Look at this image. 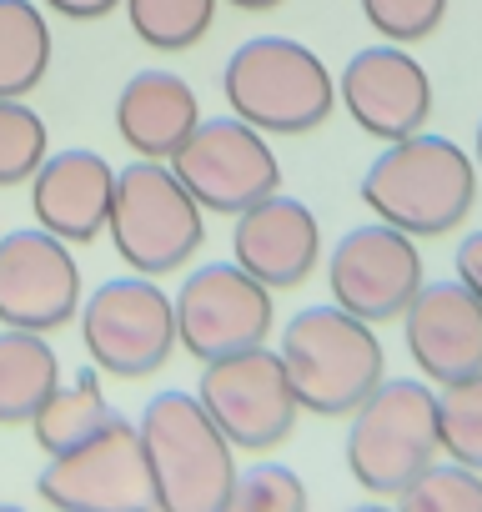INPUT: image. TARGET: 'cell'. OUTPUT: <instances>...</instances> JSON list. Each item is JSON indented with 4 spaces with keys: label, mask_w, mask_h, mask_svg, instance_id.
<instances>
[{
    "label": "cell",
    "mask_w": 482,
    "mask_h": 512,
    "mask_svg": "<svg viewBox=\"0 0 482 512\" xmlns=\"http://www.w3.org/2000/svg\"><path fill=\"white\" fill-rule=\"evenodd\" d=\"M437 427H442V452L482 472V372L447 382L437 392Z\"/></svg>",
    "instance_id": "cb8c5ba5"
},
{
    "label": "cell",
    "mask_w": 482,
    "mask_h": 512,
    "mask_svg": "<svg viewBox=\"0 0 482 512\" xmlns=\"http://www.w3.org/2000/svg\"><path fill=\"white\" fill-rule=\"evenodd\" d=\"M226 512H307V487L282 462H257L236 472V487L226 497Z\"/></svg>",
    "instance_id": "484cf974"
},
{
    "label": "cell",
    "mask_w": 482,
    "mask_h": 512,
    "mask_svg": "<svg viewBox=\"0 0 482 512\" xmlns=\"http://www.w3.org/2000/svg\"><path fill=\"white\" fill-rule=\"evenodd\" d=\"M397 512H482V472L462 462H432L412 487H402Z\"/></svg>",
    "instance_id": "d4e9b609"
},
{
    "label": "cell",
    "mask_w": 482,
    "mask_h": 512,
    "mask_svg": "<svg viewBox=\"0 0 482 512\" xmlns=\"http://www.w3.org/2000/svg\"><path fill=\"white\" fill-rule=\"evenodd\" d=\"M36 492L56 512H161L141 427L126 417H111L81 447L56 452L36 477Z\"/></svg>",
    "instance_id": "ba28073f"
},
{
    "label": "cell",
    "mask_w": 482,
    "mask_h": 512,
    "mask_svg": "<svg viewBox=\"0 0 482 512\" xmlns=\"http://www.w3.org/2000/svg\"><path fill=\"white\" fill-rule=\"evenodd\" d=\"M51 156V131L26 101H0V191L26 186Z\"/></svg>",
    "instance_id": "603a6c76"
},
{
    "label": "cell",
    "mask_w": 482,
    "mask_h": 512,
    "mask_svg": "<svg viewBox=\"0 0 482 512\" xmlns=\"http://www.w3.org/2000/svg\"><path fill=\"white\" fill-rule=\"evenodd\" d=\"M111 191H116V166L76 146L46 156V166L31 176V211L51 236L71 246H91L96 236H106Z\"/></svg>",
    "instance_id": "e0dca14e"
},
{
    "label": "cell",
    "mask_w": 482,
    "mask_h": 512,
    "mask_svg": "<svg viewBox=\"0 0 482 512\" xmlns=\"http://www.w3.org/2000/svg\"><path fill=\"white\" fill-rule=\"evenodd\" d=\"M196 397L211 412V422L226 432V442L241 452H267L287 442L302 412L282 352H267V347H247V352L206 362Z\"/></svg>",
    "instance_id": "30bf717a"
},
{
    "label": "cell",
    "mask_w": 482,
    "mask_h": 512,
    "mask_svg": "<svg viewBox=\"0 0 482 512\" xmlns=\"http://www.w3.org/2000/svg\"><path fill=\"white\" fill-rule=\"evenodd\" d=\"M81 342L96 372L106 377H151L181 347L176 337V302L161 292L156 277H116L101 282L81 302Z\"/></svg>",
    "instance_id": "52a82bcc"
},
{
    "label": "cell",
    "mask_w": 482,
    "mask_h": 512,
    "mask_svg": "<svg viewBox=\"0 0 482 512\" xmlns=\"http://www.w3.org/2000/svg\"><path fill=\"white\" fill-rule=\"evenodd\" d=\"M402 337L417 372L437 387L482 372V302L462 277L422 282L412 307L402 312Z\"/></svg>",
    "instance_id": "9a60e30c"
},
{
    "label": "cell",
    "mask_w": 482,
    "mask_h": 512,
    "mask_svg": "<svg viewBox=\"0 0 482 512\" xmlns=\"http://www.w3.org/2000/svg\"><path fill=\"white\" fill-rule=\"evenodd\" d=\"M337 96H342L347 116L377 141L417 136L432 116L427 71L407 56V46H392V41L357 51L347 61V71L337 76Z\"/></svg>",
    "instance_id": "5bb4252c"
},
{
    "label": "cell",
    "mask_w": 482,
    "mask_h": 512,
    "mask_svg": "<svg viewBox=\"0 0 482 512\" xmlns=\"http://www.w3.org/2000/svg\"><path fill=\"white\" fill-rule=\"evenodd\" d=\"M81 317V267L71 241L46 226L0 236V327L56 332Z\"/></svg>",
    "instance_id": "4fadbf2b"
},
{
    "label": "cell",
    "mask_w": 482,
    "mask_h": 512,
    "mask_svg": "<svg viewBox=\"0 0 482 512\" xmlns=\"http://www.w3.org/2000/svg\"><path fill=\"white\" fill-rule=\"evenodd\" d=\"M201 126V101L176 71H136L116 96V131L141 161H171Z\"/></svg>",
    "instance_id": "ac0fdd59"
},
{
    "label": "cell",
    "mask_w": 482,
    "mask_h": 512,
    "mask_svg": "<svg viewBox=\"0 0 482 512\" xmlns=\"http://www.w3.org/2000/svg\"><path fill=\"white\" fill-rule=\"evenodd\" d=\"M0 512H26V507H11V502H0Z\"/></svg>",
    "instance_id": "d6a6232c"
},
{
    "label": "cell",
    "mask_w": 482,
    "mask_h": 512,
    "mask_svg": "<svg viewBox=\"0 0 482 512\" xmlns=\"http://www.w3.org/2000/svg\"><path fill=\"white\" fill-rule=\"evenodd\" d=\"M51 71V26L36 0H0V101H26Z\"/></svg>",
    "instance_id": "ffe728a7"
},
{
    "label": "cell",
    "mask_w": 482,
    "mask_h": 512,
    "mask_svg": "<svg viewBox=\"0 0 482 512\" xmlns=\"http://www.w3.org/2000/svg\"><path fill=\"white\" fill-rule=\"evenodd\" d=\"M457 277L477 292V302H482V231H472V236H462L457 241Z\"/></svg>",
    "instance_id": "83f0119b"
},
{
    "label": "cell",
    "mask_w": 482,
    "mask_h": 512,
    "mask_svg": "<svg viewBox=\"0 0 482 512\" xmlns=\"http://www.w3.org/2000/svg\"><path fill=\"white\" fill-rule=\"evenodd\" d=\"M437 452V392L417 377H382L377 392L352 412L347 472L377 497H402V487H412L437 462Z\"/></svg>",
    "instance_id": "8992f818"
},
{
    "label": "cell",
    "mask_w": 482,
    "mask_h": 512,
    "mask_svg": "<svg viewBox=\"0 0 482 512\" xmlns=\"http://www.w3.org/2000/svg\"><path fill=\"white\" fill-rule=\"evenodd\" d=\"M362 16L392 46H412V41H427L442 26L447 0H362Z\"/></svg>",
    "instance_id": "4316f807"
},
{
    "label": "cell",
    "mask_w": 482,
    "mask_h": 512,
    "mask_svg": "<svg viewBox=\"0 0 482 512\" xmlns=\"http://www.w3.org/2000/svg\"><path fill=\"white\" fill-rule=\"evenodd\" d=\"M61 387V362L46 332H0V427H21Z\"/></svg>",
    "instance_id": "d6986e66"
},
{
    "label": "cell",
    "mask_w": 482,
    "mask_h": 512,
    "mask_svg": "<svg viewBox=\"0 0 482 512\" xmlns=\"http://www.w3.org/2000/svg\"><path fill=\"white\" fill-rule=\"evenodd\" d=\"M231 6H236V11H277L282 0H231Z\"/></svg>",
    "instance_id": "f546056e"
},
{
    "label": "cell",
    "mask_w": 482,
    "mask_h": 512,
    "mask_svg": "<svg viewBox=\"0 0 482 512\" xmlns=\"http://www.w3.org/2000/svg\"><path fill=\"white\" fill-rule=\"evenodd\" d=\"M111 417H116V412H111V402H106V392H101V377H96V367H91V372H76L71 382H61V387L41 402V412L31 417V432H36V442L46 447V457H56V452H71V447H81L86 437H96Z\"/></svg>",
    "instance_id": "44dd1931"
},
{
    "label": "cell",
    "mask_w": 482,
    "mask_h": 512,
    "mask_svg": "<svg viewBox=\"0 0 482 512\" xmlns=\"http://www.w3.org/2000/svg\"><path fill=\"white\" fill-rule=\"evenodd\" d=\"M106 236L116 256L141 277H171L191 267V256L206 241V221L196 196L181 186L171 161H131L116 171L111 221Z\"/></svg>",
    "instance_id": "5b68a950"
},
{
    "label": "cell",
    "mask_w": 482,
    "mask_h": 512,
    "mask_svg": "<svg viewBox=\"0 0 482 512\" xmlns=\"http://www.w3.org/2000/svg\"><path fill=\"white\" fill-rule=\"evenodd\" d=\"M292 392L317 417H352L382 382V342L372 322L332 307H307L282 327Z\"/></svg>",
    "instance_id": "277c9868"
},
{
    "label": "cell",
    "mask_w": 482,
    "mask_h": 512,
    "mask_svg": "<svg viewBox=\"0 0 482 512\" xmlns=\"http://www.w3.org/2000/svg\"><path fill=\"white\" fill-rule=\"evenodd\" d=\"M472 161L482 166V121H477V151H472Z\"/></svg>",
    "instance_id": "4dcf8cb0"
},
{
    "label": "cell",
    "mask_w": 482,
    "mask_h": 512,
    "mask_svg": "<svg viewBox=\"0 0 482 512\" xmlns=\"http://www.w3.org/2000/svg\"><path fill=\"white\" fill-rule=\"evenodd\" d=\"M126 21H131V36L141 46L186 51L211 31L216 0H126Z\"/></svg>",
    "instance_id": "7402d4cb"
},
{
    "label": "cell",
    "mask_w": 482,
    "mask_h": 512,
    "mask_svg": "<svg viewBox=\"0 0 482 512\" xmlns=\"http://www.w3.org/2000/svg\"><path fill=\"white\" fill-rule=\"evenodd\" d=\"M231 262H241L272 292H297L322 267V226L312 206L282 191L247 206L231 231Z\"/></svg>",
    "instance_id": "2e32d148"
},
{
    "label": "cell",
    "mask_w": 482,
    "mask_h": 512,
    "mask_svg": "<svg viewBox=\"0 0 482 512\" xmlns=\"http://www.w3.org/2000/svg\"><path fill=\"white\" fill-rule=\"evenodd\" d=\"M272 287H262L241 262H206L196 267L176 302V337L196 362H216L247 347H267L277 307Z\"/></svg>",
    "instance_id": "8fae6325"
},
{
    "label": "cell",
    "mask_w": 482,
    "mask_h": 512,
    "mask_svg": "<svg viewBox=\"0 0 482 512\" xmlns=\"http://www.w3.org/2000/svg\"><path fill=\"white\" fill-rule=\"evenodd\" d=\"M141 442L161 512H226L236 487V447L211 422L196 392H161L141 412Z\"/></svg>",
    "instance_id": "3957f363"
},
{
    "label": "cell",
    "mask_w": 482,
    "mask_h": 512,
    "mask_svg": "<svg viewBox=\"0 0 482 512\" xmlns=\"http://www.w3.org/2000/svg\"><path fill=\"white\" fill-rule=\"evenodd\" d=\"M221 96L231 116L267 136H307L337 106V81L322 56L287 36L241 41L221 71Z\"/></svg>",
    "instance_id": "7a4b0ae2"
},
{
    "label": "cell",
    "mask_w": 482,
    "mask_h": 512,
    "mask_svg": "<svg viewBox=\"0 0 482 512\" xmlns=\"http://www.w3.org/2000/svg\"><path fill=\"white\" fill-rule=\"evenodd\" d=\"M327 287H332V302L342 312H352L372 327L402 322V312L422 292L417 236H407L387 221L352 226L327 256Z\"/></svg>",
    "instance_id": "7c38bea8"
},
{
    "label": "cell",
    "mask_w": 482,
    "mask_h": 512,
    "mask_svg": "<svg viewBox=\"0 0 482 512\" xmlns=\"http://www.w3.org/2000/svg\"><path fill=\"white\" fill-rule=\"evenodd\" d=\"M41 6L56 11V16H66V21H101L116 6H126V0H41Z\"/></svg>",
    "instance_id": "f1b7e54d"
},
{
    "label": "cell",
    "mask_w": 482,
    "mask_h": 512,
    "mask_svg": "<svg viewBox=\"0 0 482 512\" xmlns=\"http://www.w3.org/2000/svg\"><path fill=\"white\" fill-rule=\"evenodd\" d=\"M352 512H392V507H382V502H367V507H352Z\"/></svg>",
    "instance_id": "1f68e13d"
},
{
    "label": "cell",
    "mask_w": 482,
    "mask_h": 512,
    "mask_svg": "<svg viewBox=\"0 0 482 512\" xmlns=\"http://www.w3.org/2000/svg\"><path fill=\"white\" fill-rule=\"evenodd\" d=\"M362 201L377 221L407 236H447L477 201V161L447 136H402L362 176Z\"/></svg>",
    "instance_id": "6da1fadb"
},
{
    "label": "cell",
    "mask_w": 482,
    "mask_h": 512,
    "mask_svg": "<svg viewBox=\"0 0 482 512\" xmlns=\"http://www.w3.org/2000/svg\"><path fill=\"white\" fill-rule=\"evenodd\" d=\"M171 171L196 196V206L216 216H241L247 206L282 191V166L272 156L267 131L247 126L241 116L201 121L171 156Z\"/></svg>",
    "instance_id": "9c48e42d"
}]
</instances>
